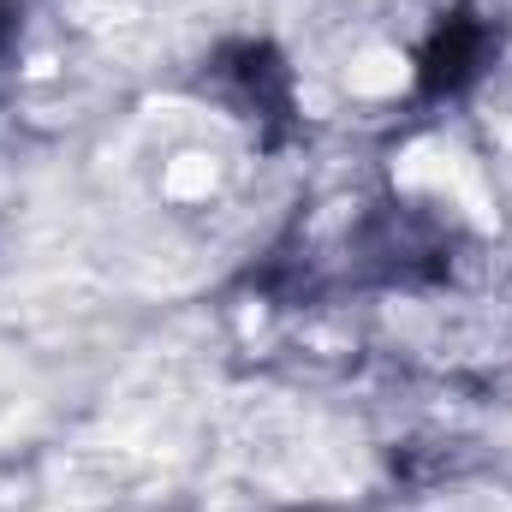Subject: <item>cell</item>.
<instances>
[{
	"label": "cell",
	"instance_id": "1",
	"mask_svg": "<svg viewBox=\"0 0 512 512\" xmlns=\"http://www.w3.org/2000/svg\"><path fill=\"white\" fill-rule=\"evenodd\" d=\"M483 48H489V36H483V24L477 18H453L441 36H435V48L423 54V84L429 90H459L471 72H477V60H483Z\"/></svg>",
	"mask_w": 512,
	"mask_h": 512
},
{
	"label": "cell",
	"instance_id": "2",
	"mask_svg": "<svg viewBox=\"0 0 512 512\" xmlns=\"http://www.w3.org/2000/svg\"><path fill=\"white\" fill-rule=\"evenodd\" d=\"M12 42V0H0V48Z\"/></svg>",
	"mask_w": 512,
	"mask_h": 512
}]
</instances>
